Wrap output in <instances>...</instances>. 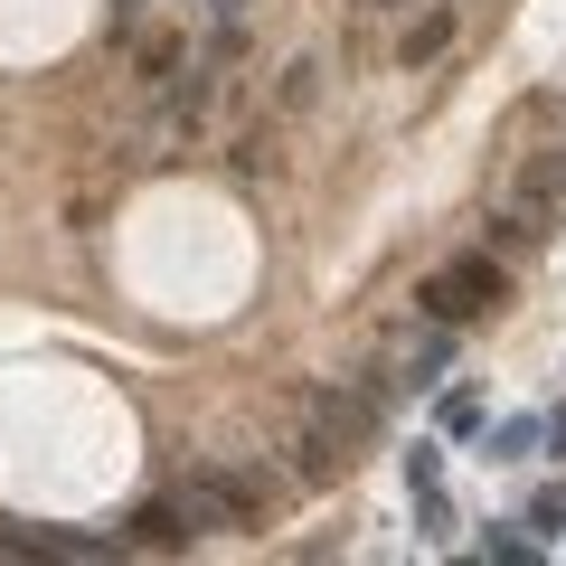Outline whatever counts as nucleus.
Here are the masks:
<instances>
[{"label":"nucleus","instance_id":"1","mask_svg":"<svg viewBox=\"0 0 566 566\" xmlns=\"http://www.w3.org/2000/svg\"><path fill=\"white\" fill-rule=\"evenodd\" d=\"M424 322H444V331H463V322H482V312H501L510 303V274L491 255H453V264H434L424 274Z\"/></svg>","mask_w":566,"mask_h":566},{"label":"nucleus","instance_id":"2","mask_svg":"<svg viewBox=\"0 0 566 566\" xmlns=\"http://www.w3.org/2000/svg\"><path fill=\"white\" fill-rule=\"evenodd\" d=\"M378 416H387L378 387H322V397H312V434H322L340 463H349L359 444H378Z\"/></svg>","mask_w":566,"mask_h":566},{"label":"nucleus","instance_id":"3","mask_svg":"<svg viewBox=\"0 0 566 566\" xmlns=\"http://www.w3.org/2000/svg\"><path fill=\"white\" fill-rule=\"evenodd\" d=\"M10 557H57V566H95V557H123V538H76V528H20Z\"/></svg>","mask_w":566,"mask_h":566},{"label":"nucleus","instance_id":"4","mask_svg":"<svg viewBox=\"0 0 566 566\" xmlns=\"http://www.w3.org/2000/svg\"><path fill=\"white\" fill-rule=\"evenodd\" d=\"M444 359H453V340H444V322H434V340H424V349H406L397 387H434V378H444Z\"/></svg>","mask_w":566,"mask_h":566},{"label":"nucleus","instance_id":"5","mask_svg":"<svg viewBox=\"0 0 566 566\" xmlns=\"http://www.w3.org/2000/svg\"><path fill=\"white\" fill-rule=\"evenodd\" d=\"M133 528H142V547H180V538H189V520H180V501H151V510H142Z\"/></svg>","mask_w":566,"mask_h":566},{"label":"nucleus","instance_id":"6","mask_svg":"<svg viewBox=\"0 0 566 566\" xmlns=\"http://www.w3.org/2000/svg\"><path fill=\"white\" fill-rule=\"evenodd\" d=\"M444 39H453V10H434V20H424V29H406V66L444 57Z\"/></svg>","mask_w":566,"mask_h":566},{"label":"nucleus","instance_id":"7","mask_svg":"<svg viewBox=\"0 0 566 566\" xmlns=\"http://www.w3.org/2000/svg\"><path fill=\"white\" fill-rule=\"evenodd\" d=\"M528 453H538V424H528V416H510L501 434H491V463H528Z\"/></svg>","mask_w":566,"mask_h":566},{"label":"nucleus","instance_id":"8","mask_svg":"<svg viewBox=\"0 0 566 566\" xmlns=\"http://www.w3.org/2000/svg\"><path fill=\"white\" fill-rule=\"evenodd\" d=\"M482 557H491V566H528V557H538V538H520V528H491Z\"/></svg>","mask_w":566,"mask_h":566},{"label":"nucleus","instance_id":"9","mask_svg":"<svg viewBox=\"0 0 566 566\" xmlns=\"http://www.w3.org/2000/svg\"><path fill=\"white\" fill-rule=\"evenodd\" d=\"M434 482H444V453L416 444V453H406V491H434Z\"/></svg>","mask_w":566,"mask_h":566},{"label":"nucleus","instance_id":"10","mask_svg":"<svg viewBox=\"0 0 566 566\" xmlns=\"http://www.w3.org/2000/svg\"><path fill=\"white\" fill-rule=\"evenodd\" d=\"M472 424H482V397H472V387H453V397H444V434H472Z\"/></svg>","mask_w":566,"mask_h":566},{"label":"nucleus","instance_id":"11","mask_svg":"<svg viewBox=\"0 0 566 566\" xmlns=\"http://www.w3.org/2000/svg\"><path fill=\"white\" fill-rule=\"evenodd\" d=\"M528 528H538V538H557V528H566V491H538V501H528Z\"/></svg>","mask_w":566,"mask_h":566},{"label":"nucleus","instance_id":"12","mask_svg":"<svg viewBox=\"0 0 566 566\" xmlns=\"http://www.w3.org/2000/svg\"><path fill=\"white\" fill-rule=\"evenodd\" d=\"M312 76H322L312 57H293V66H283V114H293V104H312Z\"/></svg>","mask_w":566,"mask_h":566},{"label":"nucleus","instance_id":"13","mask_svg":"<svg viewBox=\"0 0 566 566\" xmlns=\"http://www.w3.org/2000/svg\"><path fill=\"white\" fill-rule=\"evenodd\" d=\"M538 434H547V453H566V406H547V424H538Z\"/></svg>","mask_w":566,"mask_h":566},{"label":"nucleus","instance_id":"14","mask_svg":"<svg viewBox=\"0 0 566 566\" xmlns=\"http://www.w3.org/2000/svg\"><path fill=\"white\" fill-rule=\"evenodd\" d=\"M142 20V0H114V10H104V29H133Z\"/></svg>","mask_w":566,"mask_h":566}]
</instances>
